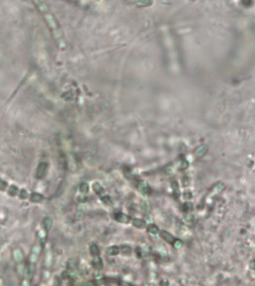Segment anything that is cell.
Returning a JSON list of instances; mask_svg holds the SVG:
<instances>
[{"label":"cell","instance_id":"obj_1","mask_svg":"<svg viewBox=\"0 0 255 286\" xmlns=\"http://www.w3.org/2000/svg\"><path fill=\"white\" fill-rule=\"evenodd\" d=\"M138 190L142 195H149L151 193V189L148 185V183L145 181H142L138 184Z\"/></svg>","mask_w":255,"mask_h":286},{"label":"cell","instance_id":"obj_2","mask_svg":"<svg viewBox=\"0 0 255 286\" xmlns=\"http://www.w3.org/2000/svg\"><path fill=\"white\" fill-rule=\"evenodd\" d=\"M115 220L119 223H122V224H129L130 222V217L126 214H124L122 212H116L114 215Z\"/></svg>","mask_w":255,"mask_h":286},{"label":"cell","instance_id":"obj_3","mask_svg":"<svg viewBox=\"0 0 255 286\" xmlns=\"http://www.w3.org/2000/svg\"><path fill=\"white\" fill-rule=\"evenodd\" d=\"M92 264L93 267L95 268V270H100L103 268V262L102 260H101V257L99 256H93V262H92Z\"/></svg>","mask_w":255,"mask_h":286},{"label":"cell","instance_id":"obj_4","mask_svg":"<svg viewBox=\"0 0 255 286\" xmlns=\"http://www.w3.org/2000/svg\"><path fill=\"white\" fill-rule=\"evenodd\" d=\"M160 236H161L162 238L166 241V242L169 243V244H173L174 241L175 240L174 236H173L171 233H168L167 231H166V230H163V231H161V233H160Z\"/></svg>","mask_w":255,"mask_h":286},{"label":"cell","instance_id":"obj_5","mask_svg":"<svg viewBox=\"0 0 255 286\" xmlns=\"http://www.w3.org/2000/svg\"><path fill=\"white\" fill-rule=\"evenodd\" d=\"M132 224L133 226L138 229H143L145 227V225H146L144 220L139 218H134L132 221Z\"/></svg>","mask_w":255,"mask_h":286},{"label":"cell","instance_id":"obj_6","mask_svg":"<svg viewBox=\"0 0 255 286\" xmlns=\"http://www.w3.org/2000/svg\"><path fill=\"white\" fill-rule=\"evenodd\" d=\"M107 253L110 256H116L119 253V248L116 246H111L107 249Z\"/></svg>","mask_w":255,"mask_h":286},{"label":"cell","instance_id":"obj_7","mask_svg":"<svg viewBox=\"0 0 255 286\" xmlns=\"http://www.w3.org/2000/svg\"><path fill=\"white\" fill-rule=\"evenodd\" d=\"M141 209L143 210V212L147 213L150 212L151 210V204L149 201H143L141 203Z\"/></svg>","mask_w":255,"mask_h":286},{"label":"cell","instance_id":"obj_8","mask_svg":"<svg viewBox=\"0 0 255 286\" xmlns=\"http://www.w3.org/2000/svg\"><path fill=\"white\" fill-rule=\"evenodd\" d=\"M146 230L149 233L153 234V235H156V234H158L159 233V229L154 224H150V225H149L148 227H147Z\"/></svg>","mask_w":255,"mask_h":286},{"label":"cell","instance_id":"obj_9","mask_svg":"<svg viewBox=\"0 0 255 286\" xmlns=\"http://www.w3.org/2000/svg\"><path fill=\"white\" fill-rule=\"evenodd\" d=\"M90 250L91 255H93V256H99V254H100V250H99V247L95 244H92V245L90 246Z\"/></svg>","mask_w":255,"mask_h":286},{"label":"cell","instance_id":"obj_10","mask_svg":"<svg viewBox=\"0 0 255 286\" xmlns=\"http://www.w3.org/2000/svg\"><path fill=\"white\" fill-rule=\"evenodd\" d=\"M93 191H95V193L96 194V195H100V194L102 193L103 191H104L102 186L99 184V183H94L93 186Z\"/></svg>","mask_w":255,"mask_h":286},{"label":"cell","instance_id":"obj_11","mask_svg":"<svg viewBox=\"0 0 255 286\" xmlns=\"http://www.w3.org/2000/svg\"><path fill=\"white\" fill-rule=\"evenodd\" d=\"M89 189H90L89 185L87 184V183H81L80 186H79V190H80V191L82 192V193H86V192H87V191H89Z\"/></svg>","mask_w":255,"mask_h":286},{"label":"cell","instance_id":"obj_12","mask_svg":"<svg viewBox=\"0 0 255 286\" xmlns=\"http://www.w3.org/2000/svg\"><path fill=\"white\" fill-rule=\"evenodd\" d=\"M121 251L124 254H130L131 253V248L127 245H123L121 247Z\"/></svg>","mask_w":255,"mask_h":286},{"label":"cell","instance_id":"obj_13","mask_svg":"<svg viewBox=\"0 0 255 286\" xmlns=\"http://www.w3.org/2000/svg\"><path fill=\"white\" fill-rule=\"evenodd\" d=\"M101 201L105 204L108 205V206H111V205H112V201H111V200H110V198L108 197V196L102 197L101 198Z\"/></svg>","mask_w":255,"mask_h":286},{"label":"cell","instance_id":"obj_14","mask_svg":"<svg viewBox=\"0 0 255 286\" xmlns=\"http://www.w3.org/2000/svg\"><path fill=\"white\" fill-rule=\"evenodd\" d=\"M172 244L175 249H180L182 247V245H183V242H182L180 239H175Z\"/></svg>","mask_w":255,"mask_h":286},{"label":"cell","instance_id":"obj_15","mask_svg":"<svg viewBox=\"0 0 255 286\" xmlns=\"http://www.w3.org/2000/svg\"><path fill=\"white\" fill-rule=\"evenodd\" d=\"M191 208H192V204L190 203H185V204H183L182 206V209L184 210V212H189L191 210Z\"/></svg>","mask_w":255,"mask_h":286},{"label":"cell","instance_id":"obj_16","mask_svg":"<svg viewBox=\"0 0 255 286\" xmlns=\"http://www.w3.org/2000/svg\"><path fill=\"white\" fill-rule=\"evenodd\" d=\"M84 218H85V215L82 213V212H77V213L75 214V219L76 220H83L84 219Z\"/></svg>","mask_w":255,"mask_h":286},{"label":"cell","instance_id":"obj_17","mask_svg":"<svg viewBox=\"0 0 255 286\" xmlns=\"http://www.w3.org/2000/svg\"><path fill=\"white\" fill-rule=\"evenodd\" d=\"M158 251L160 252V253H161L162 255H166V254H167V251H166V247L163 245H159L158 246Z\"/></svg>","mask_w":255,"mask_h":286},{"label":"cell","instance_id":"obj_18","mask_svg":"<svg viewBox=\"0 0 255 286\" xmlns=\"http://www.w3.org/2000/svg\"><path fill=\"white\" fill-rule=\"evenodd\" d=\"M187 166H188V163H187L186 161H183V162L181 163L180 166H179V169L184 170L187 168Z\"/></svg>","mask_w":255,"mask_h":286},{"label":"cell","instance_id":"obj_19","mask_svg":"<svg viewBox=\"0 0 255 286\" xmlns=\"http://www.w3.org/2000/svg\"><path fill=\"white\" fill-rule=\"evenodd\" d=\"M86 200H87V197H85V196H84V195H81V196H79L78 201H80L81 203L85 202V201H86Z\"/></svg>","mask_w":255,"mask_h":286}]
</instances>
